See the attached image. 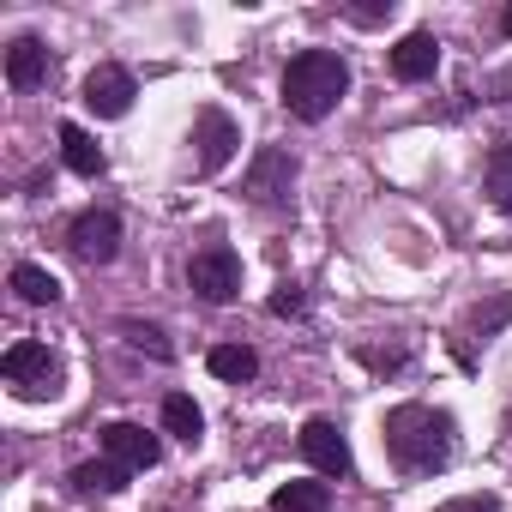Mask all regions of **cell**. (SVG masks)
Returning <instances> with one entry per match:
<instances>
[{"label": "cell", "instance_id": "cell-20", "mask_svg": "<svg viewBox=\"0 0 512 512\" xmlns=\"http://www.w3.org/2000/svg\"><path fill=\"white\" fill-rule=\"evenodd\" d=\"M121 332H127V344H139V350H151V356H169V344H163V332H157V326H139V320H127Z\"/></svg>", "mask_w": 512, "mask_h": 512}, {"label": "cell", "instance_id": "cell-12", "mask_svg": "<svg viewBox=\"0 0 512 512\" xmlns=\"http://www.w3.org/2000/svg\"><path fill=\"white\" fill-rule=\"evenodd\" d=\"M43 79H49V49L37 37H13V49H7V85L13 91H37Z\"/></svg>", "mask_w": 512, "mask_h": 512}, {"label": "cell", "instance_id": "cell-4", "mask_svg": "<svg viewBox=\"0 0 512 512\" xmlns=\"http://www.w3.org/2000/svg\"><path fill=\"white\" fill-rule=\"evenodd\" d=\"M67 247L79 253L85 266H109L121 253V217L115 211H79L73 229H67Z\"/></svg>", "mask_w": 512, "mask_h": 512}, {"label": "cell", "instance_id": "cell-23", "mask_svg": "<svg viewBox=\"0 0 512 512\" xmlns=\"http://www.w3.org/2000/svg\"><path fill=\"white\" fill-rule=\"evenodd\" d=\"M440 512H500V500L494 494H464V500H446Z\"/></svg>", "mask_w": 512, "mask_h": 512}, {"label": "cell", "instance_id": "cell-16", "mask_svg": "<svg viewBox=\"0 0 512 512\" xmlns=\"http://www.w3.org/2000/svg\"><path fill=\"white\" fill-rule=\"evenodd\" d=\"M13 290H19V302H31V308H49V302H61V278L55 272H43V266H13Z\"/></svg>", "mask_w": 512, "mask_h": 512}, {"label": "cell", "instance_id": "cell-7", "mask_svg": "<svg viewBox=\"0 0 512 512\" xmlns=\"http://www.w3.org/2000/svg\"><path fill=\"white\" fill-rule=\"evenodd\" d=\"M0 374H7L19 392H31V398H37V392H55V374H61V368H55L49 344H37V338H19L7 356H0Z\"/></svg>", "mask_w": 512, "mask_h": 512}, {"label": "cell", "instance_id": "cell-10", "mask_svg": "<svg viewBox=\"0 0 512 512\" xmlns=\"http://www.w3.org/2000/svg\"><path fill=\"white\" fill-rule=\"evenodd\" d=\"M103 452H109L115 464H127V470H151V464L163 458V440H157L151 428H139V422H109V428H103Z\"/></svg>", "mask_w": 512, "mask_h": 512}, {"label": "cell", "instance_id": "cell-22", "mask_svg": "<svg viewBox=\"0 0 512 512\" xmlns=\"http://www.w3.org/2000/svg\"><path fill=\"white\" fill-rule=\"evenodd\" d=\"M506 314H512V296H500V302H494V308H488V314H482V308H476V314H470V320H476V332H482V338H488V332H494V326H500V320H506Z\"/></svg>", "mask_w": 512, "mask_h": 512}, {"label": "cell", "instance_id": "cell-17", "mask_svg": "<svg viewBox=\"0 0 512 512\" xmlns=\"http://www.w3.org/2000/svg\"><path fill=\"white\" fill-rule=\"evenodd\" d=\"M482 187H488V193H494V205L512 217V145H506V139L488 151V163H482Z\"/></svg>", "mask_w": 512, "mask_h": 512}, {"label": "cell", "instance_id": "cell-18", "mask_svg": "<svg viewBox=\"0 0 512 512\" xmlns=\"http://www.w3.org/2000/svg\"><path fill=\"white\" fill-rule=\"evenodd\" d=\"M163 428H169L175 440H187V446H193V440H199V428H205V416H199V404H193L187 392H169V398H163Z\"/></svg>", "mask_w": 512, "mask_h": 512}, {"label": "cell", "instance_id": "cell-2", "mask_svg": "<svg viewBox=\"0 0 512 512\" xmlns=\"http://www.w3.org/2000/svg\"><path fill=\"white\" fill-rule=\"evenodd\" d=\"M344 91H350V67L332 49H302L284 67V109L296 121H326L344 103Z\"/></svg>", "mask_w": 512, "mask_h": 512}, {"label": "cell", "instance_id": "cell-24", "mask_svg": "<svg viewBox=\"0 0 512 512\" xmlns=\"http://www.w3.org/2000/svg\"><path fill=\"white\" fill-rule=\"evenodd\" d=\"M350 19H356V25H386L392 7H350Z\"/></svg>", "mask_w": 512, "mask_h": 512}, {"label": "cell", "instance_id": "cell-14", "mask_svg": "<svg viewBox=\"0 0 512 512\" xmlns=\"http://www.w3.org/2000/svg\"><path fill=\"white\" fill-rule=\"evenodd\" d=\"M61 157H67V169H73V175H85V181H97V175H103V145H97L85 127H73V121L61 127Z\"/></svg>", "mask_w": 512, "mask_h": 512}, {"label": "cell", "instance_id": "cell-25", "mask_svg": "<svg viewBox=\"0 0 512 512\" xmlns=\"http://www.w3.org/2000/svg\"><path fill=\"white\" fill-rule=\"evenodd\" d=\"M500 31H506V37H512V7H506V13H500Z\"/></svg>", "mask_w": 512, "mask_h": 512}, {"label": "cell", "instance_id": "cell-19", "mask_svg": "<svg viewBox=\"0 0 512 512\" xmlns=\"http://www.w3.org/2000/svg\"><path fill=\"white\" fill-rule=\"evenodd\" d=\"M326 506H332L326 482H284L272 494V512H326Z\"/></svg>", "mask_w": 512, "mask_h": 512}, {"label": "cell", "instance_id": "cell-9", "mask_svg": "<svg viewBox=\"0 0 512 512\" xmlns=\"http://www.w3.org/2000/svg\"><path fill=\"white\" fill-rule=\"evenodd\" d=\"M290 187H296V157L266 145L260 157H253V169H247V193L260 205H278V199H290Z\"/></svg>", "mask_w": 512, "mask_h": 512}, {"label": "cell", "instance_id": "cell-6", "mask_svg": "<svg viewBox=\"0 0 512 512\" xmlns=\"http://www.w3.org/2000/svg\"><path fill=\"white\" fill-rule=\"evenodd\" d=\"M193 145H199V175L229 169V157H235V145H241L235 115H229V109H199V121H193Z\"/></svg>", "mask_w": 512, "mask_h": 512}, {"label": "cell", "instance_id": "cell-15", "mask_svg": "<svg viewBox=\"0 0 512 512\" xmlns=\"http://www.w3.org/2000/svg\"><path fill=\"white\" fill-rule=\"evenodd\" d=\"M205 368H211L217 380H229V386H241V380H253V374H260V356H253L247 344H217V350L205 356Z\"/></svg>", "mask_w": 512, "mask_h": 512}, {"label": "cell", "instance_id": "cell-5", "mask_svg": "<svg viewBox=\"0 0 512 512\" xmlns=\"http://www.w3.org/2000/svg\"><path fill=\"white\" fill-rule=\"evenodd\" d=\"M302 458H308L320 476H350V470H356L350 440H344V428H338L332 416H308V422H302Z\"/></svg>", "mask_w": 512, "mask_h": 512}, {"label": "cell", "instance_id": "cell-21", "mask_svg": "<svg viewBox=\"0 0 512 512\" xmlns=\"http://www.w3.org/2000/svg\"><path fill=\"white\" fill-rule=\"evenodd\" d=\"M302 308H308V296H302L296 284H278V296H272V314H278V320H290V314H302Z\"/></svg>", "mask_w": 512, "mask_h": 512}, {"label": "cell", "instance_id": "cell-11", "mask_svg": "<svg viewBox=\"0 0 512 512\" xmlns=\"http://www.w3.org/2000/svg\"><path fill=\"white\" fill-rule=\"evenodd\" d=\"M434 67H440V43H434V31H410V37H398V49H392V73H398L404 85L434 79Z\"/></svg>", "mask_w": 512, "mask_h": 512}, {"label": "cell", "instance_id": "cell-3", "mask_svg": "<svg viewBox=\"0 0 512 512\" xmlns=\"http://www.w3.org/2000/svg\"><path fill=\"white\" fill-rule=\"evenodd\" d=\"M187 284H193V296L199 302H235V290H241V253L235 247H223V241H211V247H199L193 260H187Z\"/></svg>", "mask_w": 512, "mask_h": 512}, {"label": "cell", "instance_id": "cell-1", "mask_svg": "<svg viewBox=\"0 0 512 512\" xmlns=\"http://www.w3.org/2000/svg\"><path fill=\"white\" fill-rule=\"evenodd\" d=\"M386 452L398 470L410 476H428L452 458V416L434 410V404H398L386 416Z\"/></svg>", "mask_w": 512, "mask_h": 512}, {"label": "cell", "instance_id": "cell-8", "mask_svg": "<svg viewBox=\"0 0 512 512\" xmlns=\"http://www.w3.org/2000/svg\"><path fill=\"white\" fill-rule=\"evenodd\" d=\"M133 73L127 67H97L91 79H85V109L97 115V121H121L127 109H133Z\"/></svg>", "mask_w": 512, "mask_h": 512}, {"label": "cell", "instance_id": "cell-13", "mask_svg": "<svg viewBox=\"0 0 512 512\" xmlns=\"http://www.w3.org/2000/svg\"><path fill=\"white\" fill-rule=\"evenodd\" d=\"M127 464H115V458H91V464H73V494H121L127 488Z\"/></svg>", "mask_w": 512, "mask_h": 512}]
</instances>
